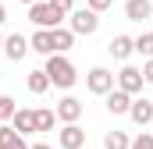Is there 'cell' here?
<instances>
[{
  "label": "cell",
  "instance_id": "obj_1",
  "mask_svg": "<svg viewBox=\"0 0 153 149\" xmlns=\"http://www.w3.org/2000/svg\"><path fill=\"white\" fill-rule=\"evenodd\" d=\"M43 71H46V78H50V85H61V89H71L75 78H78V74H75V64H71L64 53H53V57L46 60Z\"/></svg>",
  "mask_w": 153,
  "mask_h": 149
},
{
  "label": "cell",
  "instance_id": "obj_2",
  "mask_svg": "<svg viewBox=\"0 0 153 149\" xmlns=\"http://www.w3.org/2000/svg\"><path fill=\"white\" fill-rule=\"evenodd\" d=\"M29 18L36 21L39 29L53 32V29H61V21H64L68 14H61V11H57V7H50V4H32V7H29Z\"/></svg>",
  "mask_w": 153,
  "mask_h": 149
},
{
  "label": "cell",
  "instance_id": "obj_3",
  "mask_svg": "<svg viewBox=\"0 0 153 149\" xmlns=\"http://www.w3.org/2000/svg\"><path fill=\"white\" fill-rule=\"evenodd\" d=\"M68 21H71V32H75V36H93V32L100 29V18H96L89 7H75V11L68 14Z\"/></svg>",
  "mask_w": 153,
  "mask_h": 149
},
{
  "label": "cell",
  "instance_id": "obj_4",
  "mask_svg": "<svg viewBox=\"0 0 153 149\" xmlns=\"http://www.w3.org/2000/svg\"><path fill=\"white\" fill-rule=\"evenodd\" d=\"M85 89H89L93 96H107V92L114 89V74L107 71V68H93V71L85 74Z\"/></svg>",
  "mask_w": 153,
  "mask_h": 149
},
{
  "label": "cell",
  "instance_id": "obj_5",
  "mask_svg": "<svg viewBox=\"0 0 153 149\" xmlns=\"http://www.w3.org/2000/svg\"><path fill=\"white\" fill-rule=\"evenodd\" d=\"M57 146L61 149H82L85 146V131H82L78 124H64V128L57 131Z\"/></svg>",
  "mask_w": 153,
  "mask_h": 149
},
{
  "label": "cell",
  "instance_id": "obj_6",
  "mask_svg": "<svg viewBox=\"0 0 153 149\" xmlns=\"http://www.w3.org/2000/svg\"><path fill=\"white\" fill-rule=\"evenodd\" d=\"M117 89L128 92V96H135V92L143 89V71H139V68H121V74H117Z\"/></svg>",
  "mask_w": 153,
  "mask_h": 149
},
{
  "label": "cell",
  "instance_id": "obj_7",
  "mask_svg": "<svg viewBox=\"0 0 153 149\" xmlns=\"http://www.w3.org/2000/svg\"><path fill=\"white\" fill-rule=\"evenodd\" d=\"M53 114H57L64 124H78V117H82V103H78L75 96H64V100L57 103V110H53Z\"/></svg>",
  "mask_w": 153,
  "mask_h": 149
},
{
  "label": "cell",
  "instance_id": "obj_8",
  "mask_svg": "<svg viewBox=\"0 0 153 149\" xmlns=\"http://www.w3.org/2000/svg\"><path fill=\"white\" fill-rule=\"evenodd\" d=\"M107 50H111V57H114V60H128V57L135 53V39H128V36H114L111 43H107Z\"/></svg>",
  "mask_w": 153,
  "mask_h": 149
},
{
  "label": "cell",
  "instance_id": "obj_9",
  "mask_svg": "<svg viewBox=\"0 0 153 149\" xmlns=\"http://www.w3.org/2000/svg\"><path fill=\"white\" fill-rule=\"evenodd\" d=\"M128 117L139 124V128H146L153 121V103L150 100H132V107H128Z\"/></svg>",
  "mask_w": 153,
  "mask_h": 149
},
{
  "label": "cell",
  "instance_id": "obj_10",
  "mask_svg": "<svg viewBox=\"0 0 153 149\" xmlns=\"http://www.w3.org/2000/svg\"><path fill=\"white\" fill-rule=\"evenodd\" d=\"M4 53H7L11 60H22V57L29 53V39L18 36V32H14V36H7V39H4Z\"/></svg>",
  "mask_w": 153,
  "mask_h": 149
},
{
  "label": "cell",
  "instance_id": "obj_11",
  "mask_svg": "<svg viewBox=\"0 0 153 149\" xmlns=\"http://www.w3.org/2000/svg\"><path fill=\"white\" fill-rule=\"evenodd\" d=\"M150 14H153L150 0H128V4H125V18H128V21H143V18H150Z\"/></svg>",
  "mask_w": 153,
  "mask_h": 149
},
{
  "label": "cell",
  "instance_id": "obj_12",
  "mask_svg": "<svg viewBox=\"0 0 153 149\" xmlns=\"http://www.w3.org/2000/svg\"><path fill=\"white\" fill-rule=\"evenodd\" d=\"M128 107H132V96L128 92H121V89H111L107 92V110L111 114H128Z\"/></svg>",
  "mask_w": 153,
  "mask_h": 149
},
{
  "label": "cell",
  "instance_id": "obj_13",
  "mask_svg": "<svg viewBox=\"0 0 153 149\" xmlns=\"http://www.w3.org/2000/svg\"><path fill=\"white\" fill-rule=\"evenodd\" d=\"M29 50H36V53H46V57H53V36H50L46 29H39L36 36L29 39Z\"/></svg>",
  "mask_w": 153,
  "mask_h": 149
},
{
  "label": "cell",
  "instance_id": "obj_14",
  "mask_svg": "<svg viewBox=\"0 0 153 149\" xmlns=\"http://www.w3.org/2000/svg\"><path fill=\"white\" fill-rule=\"evenodd\" d=\"M50 36H53V53H64V50H71V43H75V32H71V29H53Z\"/></svg>",
  "mask_w": 153,
  "mask_h": 149
},
{
  "label": "cell",
  "instance_id": "obj_15",
  "mask_svg": "<svg viewBox=\"0 0 153 149\" xmlns=\"http://www.w3.org/2000/svg\"><path fill=\"white\" fill-rule=\"evenodd\" d=\"M11 128L22 135V131H36V121H32V110H18L11 117Z\"/></svg>",
  "mask_w": 153,
  "mask_h": 149
},
{
  "label": "cell",
  "instance_id": "obj_16",
  "mask_svg": "<svg viewBox=\"0 0 153 149\" xmlns=\"http://www.w3.org/2000/svg\"><path fill=\"white\" fill-rule=\"evenodd\" d=\"M46 89H50V78H46V71H29V92L43 96Z\"/></svg>",
  "mask_w": 153,
  "mask_h": 149
},
{
  "label": "cell",
  "instance_id": "obj_17",
  "mask_svg": "<svg viewBox=\"0 0 153 149\" xmlns=\"http://www.w3.org/2000/svg\"><path fill=\"white\" fill-rule=\"evenodd\" d=\"M32 121H36V131H50L57 124V114L53 110H32Z\"/></svg>",
  "mask_w": 153,
  "mask_h": 149
},
{
  "label": "cell",
  "instance_id": "obj_18",
  "mask_svg": "<svg viewBox=\"0 0 153 149\" xmlns=\"http://www.w3.org/2000/svg\"><path fill=\"white\" fill-rule=\"evenodd\" d=\"M128 146H132V139L125 131H107V139H103V149H128Z\"/></svg>",
  "mask_w": 153,
  "mask_h": 149
},
{
  "label": "cell",
  "instance_id": "obj_19",
  "mask_svg": "<svg viewBox=\"0 0 153 149\" xmlns=\"http://www.w3.org/2000/svg\"><path fill=\"white\" fill-rule=\"evenodd\" d=\"M14 114H18V103L11 96H0V121H11Z\"/></svg>",
  "mask_w": 153,
  "mask_h": 149
},
{
  "label": "cell",
  "instance_id": "obj_20",
  "mask_svg": "<svg viewBox=\"0 0 153 149\" xmlns=\"http://www.w3.org/2000/svg\"><path fill=\"white\" fill-rule=\"evenodd\" d=\"M135 50H139L143 57H153V32H143V36L135 39Z\"/></svg>",
  "mask_w": 153,
  "mask_h": 149
},
{
  "label": "cell",
  "instance_id": "obj_21",
  "mask_svg": "<svg viewBox=\"0 0 153 149\" xmlns=\"http://www.w3.org/2000/svg\"><path fill=\"white\" fill-rule=\"evenodd\" d=\"M128 149H153V135H150V131H143L139 139H132V146H128Z\"/></svg>",
  "mask_w": 153,
  "mask_h": 149
},
{
  "label": "cell",
  "instance_id": "obj_22",
  "mask_svg": "<svg viewBox=\"0 0 153 149\" xmlns=\"http://www.w3.org/2000/svg\"><path fill=\"white\" fill-rule=\"evenodd\" d=\"M46 4H50V7H57L61 14H71V11H75V0H46Z\"/></svg>",
  "mask_w": 153,
  "mask_h": 149
},
{
  "label": "cell",
  "instance_id": "obj_23",
  "mask_svg": "<svg viewBox=\"0 0 153 149\" xmlns=\"http://www.w3.org/2000/svg\"><path fill=\"white\" fill-rule=\"evenodd\" d=\"M111 4H114V0H85V7H89L93 14H100V11H107Z\"/></svg>",
  "mask_w": 153,
  "mask_h": 149
},
{
  "label": "cell",
  "instance_id": "obj_24",
  "mask_svg": "<svg viewBox=\"0 0 153 149\" xmlns=\"http://www.w3.org/2000/svg\"><path fill=\"white\" fill-rule=\"evenodd\" d=\"M14 135H18V131H14L11 124H0V146H4V142H11Z\"/></svg>",
  "mask_w": 153,
  "mask_h": 149
},
{
  "label": "cell",
  "instance_id": "obj_25",
  "mask_svg": "<svg viewBox=\"0 0 153 149\" xmlns=\"http://www.w3.org/2000/svg\"><path fill=\"white\" fill-rule=\"evenodd\" d=\"M0 149H29L25 146V142H22V135H14V139H11V142H4V146Z\"/></svg>",
  "mask_w": 153,
  "mask_h": 149
},
{
  "label": "cell",
  "instance_id": "obj_26",
  "mask_svg": "<svg viewBox=\"0 0 153 149\" xmlns=\"http://www.w3.org/2000/svg\"><path fill=\"white\" fill-rule=\"evenodd\" d=\"M143 82H150V85H153V57L143 64Z\"/></svg>",
  "mask_w": 153,
  "mask_h": 149
},
{
  "label": "cell",
  "instance_id": "obj_27",
  "mask_svg": "<svg viewBox=\"0 0 153 149\" xmlns=\"http://www.w3.org/2000/svg\"><path fill=\"white\" fill-rule=\"evenodd\" d=\"M4 21H7V7L0 4V25H4Z\"/></svg>",
  "mask_w": 153,
  "mask_h": 149
},
{
  "label": "cell",
  "instance_id": "obj_28",
  "mask_svg": "<svg viewBox=\"0 0 153 149\" xmlns=\"http://www.w3.org/2000/svg\"><path fill=\"white\" fill-rule=\"evenodd\" d=\"M32 149H50V146H46V142H36V146H32Z\"/></svg>",
  "mask_w": 153,
  "mask_h": 149
},
{
  "label": "cell",
  "instance_id": "obj_29",
  "mask_svg": "<svg viewBox=\"0 0 153 149\" xmlns=\"http://www.w3.org/2000/svg\"><path fill=\"white\" fill-rule=\"evenodd\" d=\"M18 4H29V7H32V4H36V0H18Z\"/></svg>",
  "mask_w": 153,
  "mask_h": 149
},
{
  "label": "cell",
  "instance_id": "obj_30",
  "mask_svg": "<svg viewBox=\"0 0 153 149\" xmlns=\"http://www.w3.org/2000/svg\"><path fill=\"white\" fill-rule=\"evenodd\" d=\"M0 46H4V43H0Z\"/></svg>",
  "mask_w": 153,
  "mask_h": 149
}]
</instances>
